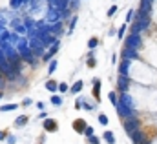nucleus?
<instances>
[{"instance_id": "nucleus-39", "label": "nucleus", "mask_w": 157, "mask_h": 144, "mask_svg": "<svg viewBox=\"0 0 157 144\" xmlns=\"http://www.w3.org/2000/svg\"><path fill=\"white\" fill-rule=\"evenodd\" d=\"M22 2H24V4H28V2H29V0H22Z\"/></svg>"}, {"instance_id": "nucleus-36", "label": "nucleus", "mask_w": 157, "mask_h": 144, "mask_svg": "<svg viewBox=\"0 0 157 144\" xmlns=\"http://www.w3.org/2000/svg\"><path fill=\"white\" fill-rule=\"evenodd\" d=\"M88 144H99V137H95V135L90 137V139H88Z\"/></svg>"}, {"instance_id": "nucleus-29", "label": "nucleus", "mask_w": 157, "mask_h": 144, "mask_svg": "<svg viewBox=\"0 0 157 144\" xmlns=\"http://www.w3.org/2000/svg\"><path fill=\"white\" fill-rule=\"evenodd\" d=\"M133 18H135V11H133V9H130V11H128V17H126V20L130 22V20H133Z\"/></svg>"}, {"instance_id": "nucleus-24", "label": "nucleus", "mask_w": 157, "mask_h": 144, "mask_svg": "<svg viewBox=\"0 0 157 144\" xmlns=\"http://www.w3.org/2000/svg\"><path fill=\"white\" fill-rule=\"evenodd\" d=\"M51 104H55V106H60V104H62V99H60L59 95H53V97H51Z\"/></svg>"}, {"instance_id": "nucleus-23", "label": "nucleus", "mask_w": 157, "mask_h": 144, "mask_svg": "<svg viewBox=\"0 0 157 144\" xmlns=\"http://www.w3.org/2000/svg\"><path fill=\"white\" fill-rule=\"evenodd\" d=\"M97 44H99V38L91 36V38H90V42H88V47H90V49H93V47H97Z\"/></svg>"}, {"instance_id": "nucleus-15", "label": "nucleus", "mask_w": 157, "mask_h": 144, "mask_svg": "<svg viewBox=\"0 0 157 144\" xmlns=\"http://www.w3.org/2000/svg\"><path fill=\"white\" fill-rule=\"evenodd\" d=\"M57 51H59V44H55V46H53V47H51V49H49V51L44 55V60H49V59H53Z\"/></svg>"}, {"instance_id": "nucleus-32", "label": "nucleus", "mask_w": 157, "mask_h": 144, "mask_svg": "<svg viewBox=\"0 0 157 144\" xmlns=\"http://www.w3.org/2000/svg\"><path fill=\"white\" fill-rule=\"evenodd\" d=\"M55 70H57V60H51V64H49V70H48V71L53 73Z\"/></svg>"}, {"instance_id": "nucleus-4", "label": "nucleus", "mask_w": 157, "mask_h": 144, "mask_svg": "<svg viewBox=\"0 0 157 144\" xmlns=\"http://www.w3.org/2000/svg\"><path fill=\"white\" fill-rule=\"evenodd\" d=\"M60 18H62V13H60V11H57V9H49L48 15H46V24L53 26V24L60 22Z\"/></svg>"}, {"instance_id": "nucleus-30", "label": "nucleus", "mask_w": 157, "mask_h": 144, "mask_svg": "<svg viewBox=\"0 0 157 144\" xmlns=\"http://www.w3.org/2000/svg\"><path fill=\"white\" fill-rule=\"evenodd\" d=\"M95 64H97V60H95L93 57H90V59H88V68H95Z\"/></svg>"}, {"instance_id": "nucleus-12", "label": "nucleus", "mask_w": 157, "mask_h": 144, "mask_svg": "<svg viewBox=\"0 0 157 144\" xmlns=\"http://www.w3.org/2000/svg\"><path fill=\"white\" fill-rule=\"evenodd\" d=\"M93 95H95V100L101 102V80L99 78L93 80Z\"/></svg>"}, {"instance_id": "nucleus-22", "label": "nucleus", "mask_w": 157, "mask_h": 144, "mask_svg": "<svg viewBox=\"0 0 157 144\" xmlns=\"http://www.w3.org/2000/svg\"><path fill=\"white\" fill-rule=\"evenodd\" d=\"M17 108H18L17 104H6V106H0V111H13Z\"/></svg>"}, {"instance_id": "nucleus-10", "label": "nucleus", "mask_w": 157, "mask_h": 144, "mask_svg": "<svg viewBox=\"0 0 157 144\" xmlns=\"http://www.w3.org/2000/svg\"><path fill=\"white\" fill-rule=\"evenodd\" d=\"M137 11L143 13V15H150L152 13V2L150 0H141V7Z\"/></svg>"}, {"instance_id": "nucleus-8", "label": "nucleus", "mask_w": 157, "mask_h": 144, "mask_svg": "<svg viewBox=\"0 0 157 144\" xmlns=\"http://www.w3.org/2000/svg\"><path fill=\"white\" fill-rule=\"evenodd\" d=\"M44 130L49 131V133H55V131L59 130L57 120H55V119H46V120H44Z\"/></svg>"}, {"instance_id": "nucleus-19", "label": "nucleus", "mask_w": 157, "mask_h": 144, "mask_svg": "<svg viewBox=\"0 0 157 144\" xmlns=\"http://www.w3.org/2000/svg\"><path fill=\"white\" fill-rule=\"evenodd\" d=\"M82 86H84V84H82V80H77V82L71 86V89H70V91H71V93H78V91L82 89Z\"/></svg>"}, {"instance_id": "nucleus-9", "label": "nucleus", "mask_w": 157, "mask_h": 144, "mask_svg": "<svg viewBox=\"0 0 157 144\" xmlns=\"http://www.w3.org/2000/svg\"><path fill=\"white\" fill-rule=\"evenodd\" d=\"M86 128H88V124H86L84 119H77V120H73V130H75L77 133H84Z\"/></svg>"}, {"instance_id": "nucleus-18", "label": "nucleus", "mask_w": 157, "mask_h": 144, "mask_svg": "<svg viewBox=\"0 0 157 144\" xmlns=\"http://www.w3.org/2000/svg\"><path fill=\"white\" fill-rule=\"evenodd\" d=\"M46 89H49V91H57V89H59V82H55V80H48V82H46Z\"/></svg>"}, {"instance_id": "nucleus-1", "label": "nucleus", "mask_w": 157, "mask_h": 144, "mask_svg": "<svg viewBox=\"0 0 157 144\" xmlns=\"http://www.w3.org/2000/svg\"><path fill=\"white\" fill-rule=\"evenodd\" d=\"M124 122V130L132 135V133H135V131H139V120H137V115L135 117H130V119H126V120H122Z\"/></svg>"}, {"instance_id": "nucleus-37", "label": "nucleus", "mask_w": 157, "mask_h": 144, "mask_svg": "<svg viewBox=\"0 0 157 144\" xmlns=\"http://www.w3.org/2000/svg\"><path fill=\"white\" fill-rule=\"evenodd\" d=\"M70 11H71V9H64V11H62V18H68V17H70Z\"/></svg>"}, {"instance_id": "nucleus-26", "label": "nucleus", "mask_w": 157, "mask_h": 144, "mask_svg": "<svg viewBox=\"0 0 157 144\" xmlns=\"http://www.w3.org/2000/svg\"><path fill=\"white\" fill-rule=\"evenodd\" d=\"M110 100H112V104H115V108H117V104H119V99H117V95H115L113 91L110 93Z\"/></svg>"}, {"instance_id": "nucleus-27", "label": "nucleus", "mask_w": 157, "mask_h": 144, "mask_svg": "<svg viewBox=\"0 0 157 144\" xmlns=\"http://www.w3.org/2000/svg\"><path fill=\"white\" fill-rule=\"evenodd\" d=\"M22 4H24L22 0H11V7H13V9H17V7H20Z\"/></svg>"}, {"instance_id": "nucleus-5", "label": "nucleus", "mask_w": 157, "mask_h": 144, "mask_svg": "<svg viewBox=\"0 0 157 144\" xmlns=\"http://www.w3.org/2000/svg\"><path fill=\"white\" fill-rule=\"evenodd\" d=\"M49 2V9H57V11H64L68 9V0H48Z\"/></svg>"}, {"instance_id": "nucleus-25", "label": "nucleus", "mask_w": 157, "mask_h": 144, "mask_svg": "<svg viewBox=\"0 0 157 144\" xmlns=\"http://www.w3.org/2000/svg\"><path fill=\"white\" fill-rule=\"evenodd\" d=\"M99 122H101L102 126H108V117H106L104 113H101V115H99Z\"/></svg>"}, {"instance_id": "nucleus-35", "label": "nucleus", "mask_w": 157, "mask_h": 144, "mask_svg": "<svg viewBox=\"0 0 157 144\" xmlns=\"http://www.w3.org/2000/svg\"><path fill=\"white\" fill-rule=\"evenodd\" d=\"M75 24H77V17H73V18H71V22H70V33L73 31V28H75Z\"/></svg>"}, {"instance_id": "nucleus-14", "label": "nucleus", "mask_w": 157, "mask_h": 144, "mask_svg": "<svg viewBox=\"0 0 157 144\" xmlns=\"http://www.w3.org/2000/svg\"><path fill=\"white\" fill-rule=\"evenodd\" d=\"M119 102H122V104H126V106H130V108L135 109V106H133V100H132V97H130L128 93H122V95H121V99H119Z\"/></svg>"}, {"instance_id": "nucleus-7", "label": "nucleus", "mask_w": 157, "mask_h": 144, "mask_svg": "<svg viewBox=\"0 0 157 144\" xmlns=\"http://www.w3.org/2000/svg\"><path fill=\"white\" fill-rule=\"evenodd\" d=\"M121 57H122L124 60H133V59H139V53H137V49H130V47H124Z\"/></svg>"}, {"instance_id": "nucleus-2", "label": "nucleus", "mask_w": 157, "mask_h": 144, "mask_svg": "<svg viewBox=\"0 0 157 144\" xmlns=\"http://www.w3.org/2000/svg\"><path fill=\"white\" fill-rule=\"evenodd\" d=\"M124 47H130V49H139L141 47V36L139 35H130L126 36L124 40Z\"/></svg>"}, {"instance_id": "nucleus-21", "label": "nucleus", "mask_w": 157, "mask_h": 144, "mask_svg": "<svg viewBox=\"0 0 157 144\" xmlns=\"http://www.w3.org/2000/svg\"><path fill=\"white\" fill-rule=\"evenodd\" d=\"M26 122H28V117H26V115H22V117H18V119L15 120V126H24Z\"/></svg>"}, {"instance_id": "nucleus-3", "label": "nucleus", "mask_w": 157, "mask_h": 144, "mask_svg": "<svg viewBox=\"0 0 157 144\" xmlns=\"http://www.w3.org/2000/svg\"><path fill=\"white\" fill-rule=\"evenodd\" d=\"M29 51L33 55H42L44 53V44L39 38H29Z\"/></svg>"}, {"instance_id": "nucleus-28", "label": "nucleus", "mask_w": 157, "mask_h": 144, "mask_svg": "<svg viewBox=\"0 0 157 144\" xmlns=\"http://www.w3.org/2000/svg\"><path fill=\"white\" fill-rule=\"evenodd\" d=\"M84 135H86L88 139H90V137H93V128H91V126H88V128H86V131H84Z\"/></svg>"}, {"instance_id": "nucleus-20", "label": "nucleus", "mask_w": 157, "mask_h": 144, "mask_svg": "<svg viewBox=\"0 0 157 144\" xmlns=\"http://www.w3.org/2000/svg\"><path fill=\"white\" fill-rule=\"evenodd\" d=\"M15 31H17V35H26V33H28V28H26L24 24H18V26L15 28Z\"/></svg>"}, {"instance_id": "nucleus-38", "label": "nucleus", "mask_w": 157, "mask_h": 144, "mask_svg": "<svg viewBox=\"0 0 157 144\" xmlns=\"http://www.w3.org/2000/svg\"><path fill=\"white\" fill-rule=\"evenodd\" d=\"M6 135H7L6 131H0V141H4V139H6Z\"/></svg>"}, {"instance_id": "nucleus-17", "label": "nucleus", "mask_w": 157, "mask_h": 144, "mask_svg": "<svg viewBox=\"0 0 157 144\" xmlns=\"http://www.w3.org/2000/svg\"><path fill=\"white\" fill-rule=\"evenodd\" d=\"M60 26H62L60 22H57V24L49 26V33H51V35H57V33H60V31H62V28H60Z\"/></svg>"}, {"instance_id": "nucleus-40", "label": "nucleus", "mask_w": 157, "mask_h": 144, "mask_svg": "<svg viewBox=\"0 0 157 144\" xmlns=\"http://www.w3.org/2000/svg\"><path fill=\"white\" fill-rule=\"evenodd\" d=\"M0 99H2V93H0Z\"/></svg>"}, {"instance_id": "nucleus-31", "label": "nucleus", "mask_w": 157, "mask_h": 144, "mask_svg": "<svg viewBox=\"0 0 157 144\" xmlns=\"http://www.w3.org/2000/svg\"><path fill=\"white\" fill-rule=\"evenodd\" d=\"M70 89H71V88H68L64 82H62V84H59V91H62V93H64V91H70Z\"/></svg>"}, {"instance_id": "nucleus-16", "label": "nucleus", "mask_w": 157, "mask_h": 144, "mask_svg": "<svg viewBox=\"0 0 157 144\" xmlns=\"http://www.w3.org/2000/svg\"><path fill=\"white\" fill-rule=\"evenodd\" d=\"M102 139H104L106 142H110V144H115V135H113L112 131H108V130L104 131V135H102Z\"/></svg>"}, {"instance_id": "nucleus-33", "label": "nucleus", "mask_w": 157, "mask_h": 144, "mask_svg": "<svg viewBox=\"0 0 157 144\" xmlns=\"http://www.w3.org/2000/svg\"><path fill=\"white\" fill-rule=\"evenodd\" d=\"M124 31H126V26H121V28H119V31H117V36H119V38H122Z\"/></svg>"}, {"instance_id": "nucleus-6", "label": "nucleus", "mask_w": 157, "mask_h": 144, "mask_svg": "<svg viewBox=\"0 0 157 144\" xmlns=\"http://www.w3.org/2000/svg\"><path fill=\"white\" fill-rule=\"evenodd\" d=\"M128 86H130V80H128V77H124V75H119V78H117V89L121 91V95L128 91Z\"/></svg>"}, {"instance_id": "nucleus-34", "label": "nucleus", "mask_w": 157, "mask_h": 144, "mask_svg": "<svg viewBox=\"0 0 157 144\" xmlns=\"http://www.w3.org/2000/svg\"><path fill=\"white\" fill-rule=\"evenodd\" d=\"M115 11H117V6H112V7L108 9V17H113V15H115Z\"/></svg>"}, {"instance_id": "nucleus-13", "label": "nucleus", "mask_w": 157, "mask_h": 144, "mask_svg": "<svg viewBox=\"0 0 157 144\" xmlns=\"http://www.w3.org/2000/svg\"><path fill=\"white\" fill-rule=\"evenodd\" d=\"M128 66H130V60H121V64H119V75H124V77H128Z\"/></svg>"}, {"instance_id": "nucleus-11", "label": "nucleus", "mask_w": 157, "mask_h": 144, "mask_svg": "<svg viewBox=\"0 0 157 144\" xmlns=\"http://www.w3.org/2000/svg\"><path fill=\"white\" fill-rule=\"evenodd\" d=\"M132 141H133V144H144L146 142V137H144V133L139 130V131L132 133Z\"/></svg>"}]
</instances>
